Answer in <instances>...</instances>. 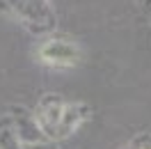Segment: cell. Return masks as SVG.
Wrapping results in <instances>:
<instances>
[{
    "label": "cell",
    "mask_w": 151,
    "mask_h": 149,
    "mask_svg": "<svg viewBox=\"0 0 151 149\" xmlns=\"http://www.w3.org/2000/svg\"><path fill=\"white\" fill-rule=\"evenodd\" d=\"M12 14L23 21L32 32H50L55 30L57 19L46 0H7Z\"/></svg>",
    "instance_id": "1"
},
{
    "label": "cell",
    "mask_w": 151,
    "mask_h": 149,
    "mask_svg": "<svg viewBox=\"0 0 151 149\" xmlns=\"http://www.w3.org/2000/svg\"><path fill=\"white\" fill-rule=\"evenodd\" d=\"M87 117H89V108H87V103H83V101L66 103L64 112H62V119H60V126H57V133H55V142H57V140L69 138V135H73L76 129H78Z\"/></svg>",
    "instance_id": "4"
},
{
    "label": "cell",
    "mask_w": 151,
    "mask_h": 149,
    "mask_svg": "<svg viewBox=\"0 0 151 149\" xmlns=\"http://www.w3.org/2000/svg\"><path fill=\"white\" fill-rule=\"evenodd\" d=\"M64 106H66V101L60 94H44L39 99L32 122H35V126L39 129V133L46 140L55 142V133H57V126H60V119H62Z\"/></svg>",
    "instance_id": "2"
},
{
    "label": "cell",
    "mask_w": 151,
    "mask_h": 149,
    "mask_svg": "<svg viewBox=\"0 0 151 149\" xmlns=\"http://www.w3.org/2000/svg\"><path fill=\"white\" fill-rule=\"evenodd\" d=\"M39 60L50 67H73L80 60V48L66 39H50L39 48Z\"/></svg>",
    "instance_id": "3"
},
{
    "label": "cell",
    "mask_w": 151,
    "mask_h": 149,
    "mask_svg": "<svg viewBox=\"0 0 151 149\" xmlns=\"http://www.w3.org/2000/svg\"><path fill=\"white\" fill-rule=\"evenodd\" d=\"M122 149H151V133H140Z\"/></svg>",
    "instance_id": "6"
},
{
    "label": "cell",
    "mask_w": 151,
    "mask_h": 149,
    "mask_svg": "<svg viewBox=\"0 0 151 149\" xmlns=\"http://www.w3.org/2000/svg\"><path fill=\"white\" fill-rule=\"evenodd\" d=\"M140 2H142V5H144V7L151 12V0H140Z\"/></svg>",
    "instance_id": "7"
},
{
    "label": "cell",
    "mask_w": 151,
    "mask_h": 149,
    "mask_svg": "<svg viewBox=\"0 0 151 149\" xmlns=\"http://www.w3.org/2000/svg\"><path fill=\"white\" fill-rule=\"evenodd\" d=\"M21 149H57V142L46 138H37V140H21Z\"/></svg>",
    "instance_id": "5"
}]
</instances>
